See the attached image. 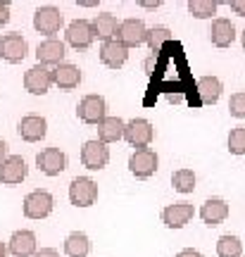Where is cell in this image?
Here are the masks:
<instances>
[{
	"label": "cell",
	"instance_id": "1",
	"mask_svg": "<svg viewBox=\"0 0 245 257\" xmlns=\"http://www.w3.org/2000/svg\"><path fill=\"white\" fill-rule=\"evenodd\" d=\"M53 207H55V198L48 191H41V188L29 193L24 198V205H22L27 219H46L48 214L53 212Z\"/></svg>",
	"mask_w": 245,
	"mask_h": 257
},
{
	"label": "cell",
	"instance_id": "2",
	"mask_svg": "<svg viewBox=\"0 0 245 257\" xmlns=\"http://www.w3.org/2000/svg\"><path fill=\"white\" fill-rule=\"evenodd\" d=\"M76 114H79V119L83 124H98L100 126L102 121L107 119V102H105L102 95L91 93V95L81 98L79 107H76Z\"/></svg>",
	"mask_w": 245,
	"mask_h": 257
},
{
	"label": "cell",
	"instance_id": "3",
	"mask_svg": "<svg viewBox=\"0 0 245 257\" xmlns=\"http://www.w3.org/2000/svg\"><path fill=\"white\" fill-rule=\"evenodd\" d=\"M64 24L62 12L53 5H46V8H38L36 15H34V29L38 34H43L48 38H55V34H60V29Z\"/></svg>",
	"mask_w": 245,
	"mask_h": 257
},
{
	"label": "cell",
	"instance_id": "4",
	"mask_svg": "<svg viewBox=\"0 0 245 257\" xmlns=\"http://www.w3.org/2000/svg\"><path fill=\"white\" fill-rule=\"evenodd\" d=\"M98 200V184L88 176H76L69 184V202L76 207H91Z\"/></svg>",
	"mask_w": 245,
	"mask_h": 257
},
{
	"label": "cell",
	"instance_id": "5",
	"mask_svg": "<svg viewBox=\"0 0 245 257\" xmlns=\"http://www.w3.org/2000/svg\"><path fill=\"white\" fill-rule=\"evenodd\" d=\"M124 138H127V143L131 148H136V150H143L153 143L155 138V128L153 124L143 117H136V119H131L127 124V131H124Z\"/></svg>",
	"mask_w": 245,
	"mask_h": 257
},
{
	"label": "cell",
	"instance_id": "6",
	"mask_svg": "<svg viewBox=\"0 0 245 257\" xmlns=\"http://www.w3.org/2000/svg\"><path fill=\"white\" fill-rule=\"evenodd\" d=\"M157 165H160V157L153 148H143V150H136L134 155L129 157V169L136 179H150V176L157 172Z\"/></svg>",
	"mask_w": 245,
	"mask_h": 257
},
{
	"label": "cell",
	"instance_id": "7",
	"mask_svg": "<svg viewBox=\"0 0 245 257\" xmlns=\"http://www.w3.org/2000/svg\"><path fill=\"white\" fill-rule=\"evenodd\" d=\"M29 53V46H27V38L12 31V34H5L0 38V60H5L10 64H17L22 62Z\"/></svg>",
	"mask_w": 245,
	"mask_h": 257
},
{
	"label": "cell",
	"instance_id": "8",
	"mask_svg": "<svg viewBox=\"0 0 245 257\" xmlns=\"http://www.w3.org/2000/svg\"><path fill=\"white\" fill-rule=\"evenodd\" d=\"M148 31L150 29L143 24V19H124L119 24V31H117V38L124 43L127 48H138L148 43Z\"/></svg>",
	"mask_w": 245,
	"mask_h": 257
},
{
	"label": "cell",
	"instance_id": "9",
	"mask_svg": "<svg viewBox=\"0 0 245 257\" xmlns=\"http://www.w3.org/2000/svg\"><path fill=\"white\" fill-rule=\"evenodd\" d=\"M93 41H95V29H93V22H88V19H74L67 27V43L76 50L91 48Z\"/></svg>",
	"mask_w": 245,
	"mask_h": 257
},
{
	"label": "cell",
	"instance_id": "10",
	"mask_svg": "<svg viewBox=\"0 0 245 257\" xmlns=\"http://www.w3.org/2000/svg\"><path fill=\"white\" fill-rule=\"evenodd\" d=\"M55 83L53 69H48L43 64H34L27 74H24V88L34 95H46L50 91V86Z\"/></svg>",
	"mask_w": 245,
	"mask_h": 257
},
{
	"label": "cell",
	"instance_id": "11",
	"mask_svg": "<svg viewBox=\"0 0 245 257\" xmlns=\"http://www.w3.org/2000/svg\"><path fill=\"white\" fill-rule=\"evenodd\" d=\"M109 162V148L102 141H86L81 148V165L86 169L98 172L102 167H107Z\"/></svg>",
	"mask_w": 245,
	"mask_h": 257
},
{
	"label": "cell",
	"instance_id": "12",
	"mask_svg": "<svg viewBox=\"0 0 245 257\" xmlns=\"http://www.w3.org/2000/svg\"><path fill=\"white\" fill-rule=\"evenodd\" d=\"M36 165L46 176H57L67 169V155L60 148H46L36 155Z\"/></svg>",
	"mask_w": 245,
	"mask_h": 257
},
{
	"label": "cell",
	"instance_id": "13",
	"mask_svg": "<svg viewBox=\"0 0 245 257\" xmlns=\"http://www.w3.org/2000/svg\"><path fill=\"white\" fill-rule=\"evenodd\" d=\"M129 60V48L119 41V38H112V41H105L100 46V62L109 67V69H121Z\"/></svg>",
	"mask_w": 245,
	"mask_h": 257
},
{
	"label": "cell",
	"instance_id": "14",
	"mask_svg": "<svg viewBox=\"0 0 245 257\" xmlns=\"http://www.w3.org/2000/svg\"><path fill=\"white\" fill-rule=\"evenodd\" d=\"M193 217H195V210L191 202H174L162 210V221L167 229H183Z\"/></svg>",
	"mask_w": 245,
	"mask_h": 257
},
{
	"label": "cell",
	"instance_id": "15",
	"mask_svg": "<svg viewBox=\"0 0 245 257\" xmlns=\"http://www.w3.org/2000/svg\"><path fill=\"white\" fill-rule=\"evenodd\" d=\"M29 174L27 162L19 155H10L3 165H0V184L3 186H19Z\"/></svg>",
	"mask_w": 245,
	"mask_h": 257
},
{
	"label": "cell",
	"instance_id": "16",
	"mask_svg": "<svg viewBox=\"0 0 245 257\" xmlns=\"http://www.w3.org/2000/svg\"><path fill=\"white\" fill-rule=\"evenodd\" d=\"M36 60L43 67H60L64 64V43L57 38H46L43 43H38L36 48Z\"/></svg>",
	"mask_w": 245,
	"mask_h": 257
},
{
	"label": "cell",
	"instance_id": "17",
	"mask_svg": "<svg viewBox=\"0 0 245 257\" xmlns=\"http://www.w3.org/2000/svg\"><path fill=\"white\" fill-rule=\"evenodd\" d=\"M17 131L27 143H38L48 134V121L43 117H38V114H27V117H22Z\"/></svg>",
	"mask_w": 245,
	"mask_h": 257
},
{
	"label": "cell",
	"instance_id": "18",
	"mask_svg": "<svg viewBox=\"0 0 245 257\" xmlns=\"http://www.w3.org/2000/svg\"><path fill=\"white\" fill-rule=\"evenodd\" d=\"M10 252L15 257H34L38 252L36 250V233L34 231H15L10 238Z\"/></svg>",
	"mask_w": 245,
	"mask_h": 257
},
{
	"label": "cell",
	"instance_id": "19",
	"mask_svg": "<svg viewBox=\"0 0 245 257\" xmlns=\"http://www.w3.org/2000/svg\"><path fill=\"white\" fill-rule=\"evenodd\" d=\"M209 41L212 46L217 48H228L233 41H236V27L231 24V19L217 17L212 22V29H209Z\"/></svg>",
	"mask_w": 245,
	"mask_h": 257
},
{
	"label": "cell",
	"instance_id": "20",
	"mask_svg": "<svg viewBox=\"0 0 245 257\" xmlns=\"http://www.w3.org/2000/svg\"><path fill=\"white\" fill-rule=\"evenodd\" d=\"M200 217H202V221H205L207 226H219V224L228 217L226 200H221V198H209V200H205V205L200 207Z\"/></svg>",
	"mask_w": 245,
	"mask_h": 257
},
{
	"label": "cell",
	"instance_id": "21",
	"mask_svg": "<svg viewBox=\"0 0 245 257\" xmlns=\"http://www.w3.org/2000/svg\"><path fill=\"white\" fill-rule=\"evenodd\" d=\"M53 79H55V86L60 91H74L79 83H81V72L76 64H60L53 69Z\"/></svg>",
	"mask_w": 245,
	"mask_h": 257
},
{
	"label": "cell",
	"instance_id": "22",
	"mask_svg": "<svg viewBox=\"0 0 245 257\" xmlns=\"http://www.w3.org/2000/svg\"><path fill=\"white\" fill-rule=\"evenodd\" d=\"M195 88H198V95L202 105H214L221 98V91H224V86H221V81H219L217 76H200L198 81H195Z\"/></svg>",
	"mask_w": 245,
	"mask_h": 257
},
{
	"label": "cell",
	"instance_id": "23",
	"mask_svg": "<svg viewBox=\"0 0 245 257\" xmlns=\"http://www.w3.org/2000/svg\"><path fill=\"white\" fill-rule=\"evenodd\" d=\"M124 131H127V121L119 119V117H107L98 126V141H102L105 146L107 143H117L124 138Z\"/></svg>",
	"mask_w": 245,
	"mask_h": 257
},
{
	"label": "cell",
	"instance_id": "24",
	"mask_svg": "<svg viewBox=\"0 0 245 257\" xmlns=\"http://www.w3.org/2000/svg\"><path fill=\"white\" fill-rule=\"evenodd\" d=\"M93 29H95V38H100L102 43L112 41V38H117V31H119L117 17L112 12H102V15H98L93 19Z\"/></svg>",
	"mask_w": 245,
	"mask_h": 257
},
{
	"label": "cell",
	"instance_id": "25",
	"mask_svg": "<svg viewBox=\"0 0 245 257\" xmlns=\"http://www.w3.org/2000/svg\"><path fill=\"white\" fill-rule=\"evenodd\" d=\"M91 252V240L83 231H74L64 240V255L67 257H88Z\"/></svg>",
	"mask_w": 245,
	"mask_h": 257
},
{
	"label": "cell",
	"instance_id": "26",
	"mask_svg": "<svg viewBox=\"0 0 245 257\" xmlns=\"http://www.w3.org/2000/svg\"><path fill=\"white\" fill-rule=\"evenodd\" d=\"M217 255L219 257H243V243H240V238L231 236V233L221 236L217 240Z\"/></svg>",
	"mask_w": 245,
	"mask_h": 257
},
{
	"label": "cell",
	"instance_id": "27",
	"mask_svg": "<svg viewBox=\"0 0 245 257\" xmlns=\"http://www.w3.org/2000/svg\"><path fill=\"white\" fill-rule=\"evenodd\" d=\"M169 41H172V31L167 27H153L148 31V46L153 50V55H157Z\"/></svg>",
	"mask_w": 245,
	"mask_h": 257
},
{
	"label": "cell",
	"instance_id": "28",
	"mask_svg": "<svg viewBox=\"0 0 245 257\" xmlns=\"http://www.w3.org/2000/svg\"><path fill=\"white\" fill-rule=\"evenodd\" d=\"M172 186L179 193H193L195 191V174L193 169H179L172 174Z\"/></svg>",
	"mask_w": 245,
	"mask_h": 257
},
{
	"label": "cell",
	"instance_id": "29",
	"mask_svg": "<svg viewBox=\"0 0 245 257\" xmlns=\"http://www.w3.org/2000/svg\"><path fill=\"white\" fill-rule=\"evenodd\" d=\"M188 12L198 19H207L212 15H217V0H191Z\"/></svg>",
	"mask_w": 245,
	"mask_h": 257
},
{
	"label": "cell",
	"instance_id": "30",
	"mask_svg": "<svg viewBox=\"0 0 245 257\" xmlns=\"http://www.w3.org/2000/svg\"><path fill=\"white\" fill-rule=\"evenodd\" d=\"M226 143H228V153L231 155H245V126L231 128Z\"/></svg>",
	"mask_w": 245,
	"mask_h": 257
},
{
	"label": "cell",
	"instance_id": "31",
	"mask_svg": "<svg viewBox=\"0 0 245 257\" xmlns=\"http://www.w3.org/2000/svg\"><path fill=\"white\" fill-rule=\"evenodd\" d=\"M228 112H231V117H236V119H245V91H238L231 95Z\"/></svg>",
	"mask_w": 245,
	"mask_h": 257
},
{
	"label": "cell",
	"instance_id": "32",
	"mask_svg": "<svg viewBox=\"0 0 245 257\" xmlns=\"http://www.w3.org/2000/svg\"><path fill=\"white\" fill-rule=\"evenodd\" d=\"M10 22V0H0V27Z\"/></svg>",
	"mask_w": 245,
	"mask_h": 257
},
{
	"label": "cell",
	"instance_id": "33",
	"mask_svg": "<svg viewBox=\"0 0 245 257\" xmlns=\"http://www.w3.org/2000/svg\"><path fill=\"white\" fill-rule=\"evenodd\" d=\"M231 10L240 17H245V0H231Z\"/></svg>",
	"mask_w": 245,
	"mask_h": 257
},
{
	"label": "cell",
	"instance_id": "34",
	"mask_svg": "<svg viewBox=\"0 0 245 257\" xmlns=\"http://www.w3.org/2000/svg\"><path fill=\"white\" fill-rule=\"evenodd\" d=\"M155 67H157V55H150L146 60V74L148 76H153L155 74Z\"/></svg>",
	"mask_w": 245,
	"mask_h": 257
},
{
	"label": "cell",
	"instance_id": "35",
	"mask_svg": "<svg viewBox=\"0 0 245 257\" xmlns=\"http://www.w3.org/2000/svg\"><path fill=\"white\" fill-rule=\"evenodd\" d=\"M34 257H60V252H57L55 248H41Z\"/></svg>",
	"mask_w": 245,
	"mask_h": 257
},
{
	"label": "cell",
	"instance_id": "36",
	"mask_svg": "<svg viewBox=\"0 0 245 257\" xmlns=\"http://www.w3.org/2000/svg\"><path fill=\"white\" fill-rule=\"evenodd\" d=\"M176 257H202V252H198V250H193V248H186V250H181Z\"/></svg>",
	"mask_w": 245,
	"mask_h": 257
},
{
	"label": "cell",
	"instance_id": "37",
	"mask_svg": "<svg viewBox=\"0 0 245 257\" xmlns=\"http://www.w3.org/2000/svg\"><path fill=\"white\" fill-rule=\"evenodd\" d=\"M8 143H5V141H3V138H0V165H3V162H5V160H8Z\"/></svg>",
	"mask_w": 245,
	"mask_h": 257
},
{
	"label": "cell",
	"instance_id": "38",
	"mask_svg": "<svg viewBox=\"0 0 245 257\" xmlns=\"http://www.w3.org/2000/svg\"><path fill=\"white\" fill-rule=\"evenodd\" d=\"M141 5H143V8H146V10H155V8H160L162 3H160V0H155V3H150V0H143Z\"/></svg>",
	"mask_w": 245,
	"mask_h": 257
},
{
	"label": "cell",
	"instance_id": "39",
	"mask_svg": "<svg viewBox=\"0 0 245 257\" xmlns=\"http://www.w3.org/2000/svg\"><path fill=\"white\" fill-rule=\"evenodd\" d=\"M8 255V248H5V243H0V257Z\"/></svg>",
	"mask_w": 245,
	"mask_h": 257
},
{
	"label": "cell",
	"instance_id": "40",
	"mask_svg": "<svg viewBox=\"0 0 245 257\" xmlns=\"http://www.w3.org/2000/svg\"><path fill=\"white\" fill-rule=\"evenodd\" d=\"M240 41H243V48H245V31H243V36H240Z\"/></svg>",
	"mask_w": 245,
	"mask_h": 257
}]
</instances>
